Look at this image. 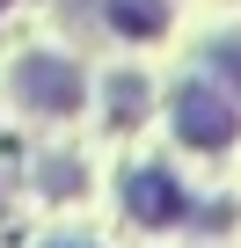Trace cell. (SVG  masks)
Returning <instances> with one entry per match:
<instances>
[{"instance_id": "6da1fadb", "label": "cell", "mask_w": 241, "mask_h": 248, "mask_svg": "<svg viewBox=\"0 0 241 248\" xmlns=\"http://www.w3.org/2000/svg\"><path fill=\"white\" fill-rule=\"evenodd\" d=\"M176 124H183L190 146H226V139H234V109L219 102V88H183Z\"/></svg>"}, {"instance_id": "7a4b0ae2", "label": "cell", "mask_w": 241, "mask_h": 248, "mask_svg": "<svg viewBox=\"0 0 241 248\" xmlns=\"http://www.w3.org/2000/svg\"><path fill=\"white\" fill-rule=\"evenodd\" d=\"M22 102H37V109H73V102H80L73 66H59V59H30V66H22Z\"/></svg>"}, {"instance_id": "3957f363", "label": "cell", "mask_w": 241, "mask_h": 248, "mask_svg": "<svg viewBox=\"0 0 241 248\" xmlns=\"http://www.w3.org/2000/svg\"><path fill=\"white\" fill-rule=\"evenodd\" d=\"M183 204H176V190H168V175H139L132 183V219H146V226H168Z\"/></svg>"}, {"instance_id": "277c9868", "label": "cell", "mask_w": 241, "mask_h": 248, "mask_svg": "<svg viewBox=\"0 0 241 248\" xmlns=\"http://www.w3.org/2000/svg\"><path fill=\"white\" fill-rule=\"evenodd\" d=\"M110 22H117V37H161L168 8L161 0H110Z\"/></svg>"}, {"instance_id": "5b68a950", "label": "cell", "mask_w": 241, "mask_h": 248, "mask_svg": "<svg viewBox=\"0 0 241 248\" xmlns=\"http://www.w3.org/2000/svg\"><path fill=\"white\" fill-rule=\"evenodd\" d=\"M219 66H234V73H241V37H226V44H219Z\"/></svg>"}, {"instance_id": "8992f818", "label": "cell", "mask_w": 241, "mask_h": 248, "mask_svg": "<svg viewBox=\"0 0 241 248\" xmlns=\"http://www.w3.org/2000/svg\"><path fill=\"white\" fill-rule=\"evenodd\" d=\"M59 248H80V241H59Z\"/></svg>"}]
</instances>
